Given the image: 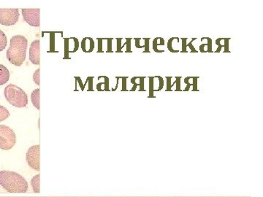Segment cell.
<instances>
[{
	"label": "cell",
	"mask_w": 263,
	"mask_h": 197,
	"mask_svg": "<svg viewBox=\"0 0 263 197\" xmlns=\"http://www.w3.org/2000/svg\"><path fill=\"white\" fill-rule=\"evenodd\" d=\"M181 77H176V89L175 90V91H176V92H178V91H182L181 86Z\"/></svg>",
	"instance_id": "obj_21"
},
{
	"label": "cell",
	"mask_w": 263,
	"mask_h": 197,
	"mask_svg": "<svg viewBox=\"0 0 263 197\" xmlns=\"http://www.w3.org/2000/svg\"><path fill=\"white\" fill-rule=\"evenodd\" d=\"M204 39L208 40V51L209 53H213L212 51V38L210 37H202L201 38V41H203Z\"/></svg>",
	"instance_id": "obj_20"
},
{
	"label": "cell",
	"mask_w": 263,
	"mask_h": 197,
	"mask_svg": "<svg viewBox=\"0 0 263 197\" xmlns=\"http://www.w3.org/2000/svg\"><path fill=\"white\" fill-rule=\"evenodd\" d=\"M28 41L23 35H15L10 39L7 58L12 65L20 67L26 60Z\"/></svg>",
	"instance_id": "obj_1"
},
{
	"label": "cell",
	"mask_w": 263,
	"mask_h": 197,
	"mask_svg": "<svg viewBox=\"0 0 263 197\" xmlns=\"http://www.w3.org/2000/svg\"><path fill=\"white\" fill-rule=\"evenodd\" d=\"M155 77H157V78L159 79V82H160V86H159L158 89L157 90H154V92H159V91H160L161 90L163 89L164 87V80L163 78H162V77H160V76H155Z\"/></svg>",
	"instance_id": "obj_19"
},
{
	"label": "cell",
	"mask_w": 263,
	"mask_h": 197,
	"mask_svg": "<svg viewBox=\"0 0 263 197\" xmlns=\"http://www.w3.org/2000/svg\"><path fill=\"white\" fill-rule=\"evenodd\" d=\"M159 37H156L153 41V49L154 51L156 52V53H163L164 51L163 50H159L158 49V43H157V41H158Z\"/></svg>",
	"instance_id": "obj_18"
},
{
	"label": "cell",
	"mask_w": 263,
	"mask_h": 197,
	"mask_svg": "<svg viewBox=\"0 0 263 197\" xmlns=\"http://www.w3.org/2000/svg\"><path fill=\"white\" fill-rule=\"evenodd\" d=\"M118 40V43H117V51L118 53H119V52L121 51V50H122V46H121V43H122V39H117Z\"/></svg>",
	"instance_id": "obj_29"
},
{
	"label": "cell",
	"mask_w": 263,
	"mask_h": 197,
	"mask_svg": "<svg viewBox=\"0 0 263 197\" xmlns=\"http://www.w3.org/2000/svg\"><path fill=\"white\" fill-rule=\"evenodd\" d=\"M111 40L112 39H108V52H112V49H111Z\"/></svg>",
	"instance_id": "obj_36"
},
{
	"label": "cell",
	"mask_w": 263,
	"mask_h": 197,
	"mask_svg": "<svg viewBox=\"0 0 263 197\" xmlns=\"http://www.w3.org/2000/svg\"><path fill=\"white\" fill-rule=\"evenodd\" d=\"M174 40H177L178 42H179V37H172L169 40L168 42H167V49L169 50V51H171V53H179V51H176L172 47V43L174 41Z\"/></svg>",
	"instance_id": "obj_16"
},
{
	"label": "cell",
	"mask_w": 263,
	"mask_h": 197,
	"mask_svg": "<svg viewBox=\"0 0 263 197\" xmlns=\"http://www.w3.org/2000/svg\"><path fill=\"white\" fill-rule=\"evenodd\" d=\"M40 177H41V175L38 174L37 175L33 177L32 181H31L33 191L35 193H40V191H41V187H40Z\"/></svg>",
	"instance_id": "obj_12"
},
{
	"label": "cell",
	"mask_w": 263,
	"mask_h": 197,
	"mask_svg": "<svg viewBox=\"0 0 263 197\" xmlns=\"http://www.w3.org/2000/svg\"><path fill=\"white\" fill-rule=\"evenodd\" d=\"M143 40H144V41H145V46H144L145 51L143 52H144V53H150V51H149L150 38H144V39H143Z\"/></svg>",
	"instance_id": "obj_24"
},
{
	"label": "cell",
	"mask_w": 263,
	"mask_h": 197,
	"mask_svg": "<svg viewBox=\"0 0 263 197\" xmlns=\"http://www.w3.org/2000/svg\"><path fill=\"white\" fill-rule=\"evenodd\" d=\"M33 81L37 86L41 84V69H37L33 75Z\"/></svg>",
	"instance_id": "obj_15"
},
{
	"label": "cell",
	"mask_w": 263,
	"mask_h": 197,
	"mask_svg": "<svg viewBox=\"0 0 263 197\" xmlns=\"http://www.w3.org/2000/svg\"><path fill=\"white\" fill-rule=\"evenodd\" d=\"M16 143L14 131L5 125H0V148L5 150L11 149Z\"/></svg>",
	"instance_id": "obj_4"
},
{
	"label": "cell",
	"mask_w": 263,
	"mask_h": 197,
	"mask_svg": "<svg viewBox=\"0 0 263 197\" xmlns=\"http://www.w3.org/2000/svg\"><path fill=\"white\" fill-rule=\"evenodd\" d=\"M81 48L85 53H91L94 51V40L91 37H85L81 42Z\"/></svg>",
	"instance_id": "obj_9"
},
{
	"label": "cell",
	"mask_w": 263,
	"mask_h": 197,
	"mask_svg": "<svg viewBox=\"0 0 263 197\" xmlns=\"http://www.w3.org/2000/svg\"><path fill=\"white\" fill-rule=\"evenodd\" d=\"M222 40H224V38H219V39L216 40V46H218V47H224V46L220 44V42Z\"/></svg>",
	"instance_id": "obj_32"
},
{
	"label": "cell",
	"mask_w": 263,
	"mask_h": 197,
	"mask_svg": "<svg viewBox=\"0 0 263 197\" xmlns=\"http://www.w3.org/2000/svg\"><path fill=\"white\" fill-rule=\"evenodd\" d=\"M127 52H129V53H131V48H130V44H131V39H128L127 38Z\"/></svg>",
	"instance_id": "obj_30"
},
{
	"label": "cell",
	"mask_w": 263,
	"mask_h": 197,
	"mask_svg": "<svg viewBox=\"0 0 263 197\" xmlns=\"http://www.w3.org/2000/svg\"><path fill=\"white\" fill-rule=\"evenodd\" d=\"M166 79H167V89H166V91H172V87H171L172 77H166Z\"/></svg>",
	"instance_id": "obj_26"
},
{
	"label": "cell",
	"mask_w": 263,
	"mask_h": 197,
	"mask_svg": "<svg viewBox=\"0 0 263 197\" xmlns=\"http://www.w3.org/2000/svg\"><path fill=\"white\" fill-rule=\"evenodd\" d=\"M105 91H109V89H108V77H105Z\"/></svg>",
	"instance_id": "obj_34"
},
{
	"label": "cell",
	"mask_w": 263,
	"mask_h": 197,
	"mask_svg": "<svg viewBox=\"0 0 263 197\" xmlns=\"http://www.w3.org/2000/svg\"><path fill=\"white\" fill-rule=\"evenodd\" d=\"M230 38H224V53H230L229 51V41Z\"/></svg>",
	"instance_id": "obj_23"
},
{
	"label": "cell",
	"mask_w": 263,
	"mask_h": 197,
	"mask_svg": "<svg viewBox=\"0 0 263 197\" xmlns=\"http://www.w3.org/2000/svg\"><path fill=\"white\" fill-rule=\"evenodd\" d=\"M199 77H193V91H199V89H197V80H198Z\"/></svg>",
	"instance_id": "obj_25"
},
{
	"label": "cell",
	"mask_w": 263,
	"mask_h": 197,
	"mask_svg": "<svg viewBox=\"0 0 263 197\" xmlns=\"http://www.w3.org/2000/svg\"><path fill=\"white\" fill-rule=\"evenodd\" d=\"M144 77H140V91H146L144 89Z\"/></svg>",
	"instance_id": "obj_28"
},
{
	"label": "cell",
	"mask_w": 263,
	"mask_h": 197,
	"mask_svg": "<svg viewBox=\"0 0 263 197\" xmlns=\"http://www.w3.org/2000/svg\"><path fill=\"white\" fill-rule=\"evenodd\" d=\"M191 86H193V84H189V85H186V89L183 90V91H190V87H191Z\"/></svg>",
	"instance_id": "obj_39"
},
{
	"label": "cell",
	"mask_w": 263,
	"mask_h": 197,
	"mask_svg": "<svg viewBox=\"0 0 263 197\" xmlns=\"http://www.w3.org/2000/svg\"><path fill=\"white\" fill-rule=\"evenodd\" d=\"M10 72L5 66L0 65V86L4 85L9 81Z\"/></svg>",
	"instance_id": "obj_10"
},
{
	"label": "cell",
	"mask_w": 263,
	"mask_h": 197,
	"mask_svg": "<svg viewBox=\"0 0 263 197\" xmlns=\"http://www.w3.org/2000/svg\"><path fill=\"white\" fill-rule=\"evenodd\" d=\"M40 89H35L32 91V95H31V100H32V103L34 107H35L37 110H40V105H41V102H40Z\"/></svg>",
	"instance_id": "obj_11"
},
{
	"label": "cell",
	"mask_w": 263,
	"mask_h": 197,
	"mask_svg": "<svg viewBox=\"0 0 263 197\" xmlns=\"http://www.w3.org/2000/svg\"><path fill=\"white\" fill-rule=\"evenodd\" d=\"M99 40V51L98 52H103L102 51V40Z\"/></svg>",
	"instance_id": "obj_37"
},
{
	"label": "cell",
	"mask_w": 263,
	"mask_h": 197,
	"mask_svg": "<svg viewBox=\"0 0 263 197\" xmlns=\"http://www.w3.org/2000/svg\"><path fill=\"white\" fill-rule=\"evenodd\" d=\"M8 44L6 35L3 31L0 30V52L4 51Z\"/></svg>",
	"instance_id": "obj_13"
},
{
	"label": "cell",
	"mask_w": 263,
	"mask_h": 197,
	"mask_svg": "<svg viewBox=\"0 0 263 197\" xmlns=\"http://www.w3.org/2000/svg\"><path fill=\"white\" fill-rule=\"evenodd\" d=\"M40 150H41L40 145L33 146L27 150V155H26L27 162L29 167L37 171H40V168H41Z\"/></svg>",
	"instance_id": "obj_6"
},
{
	"label": "cell",
	"mask_w": 263,
	"mask_h": 197,
	"mask_svg": "<svg viewBox=\"0 0 263 197\" xmlns=\"http://www.w3.org/2000/svg\"><path fill=\"white\" fill-rule=\"evenodd\" d=\"M207 46V44H202L201 46H200V51L201 52V53H206L207 51H205V46Z\"/></svg>",
	"instance_id": "obj_35"
},
{
	"label": "cell",
	"mask_w": 263,
	"mask_h": 197,
	"mask_svg": "<svg viewBox=\"0 0 263 197\" xmlns=\"http://www.w3.org/2000/svg\"><path fill=\"white\" fill-rule=\"evenodd\" d=\"M29 60L33 65L41 64V45L39 40L33 41L29 48Z\"/></svg>",
	"instance_id": "obj_8"
},
{
	"label": "cell",
	"mask_w": 263,
	"mask_h": 197,
	"mask_svg": "<svg viewBox=\"0 0 263 197\" xmlns=\"http://www.w3.org/2000/svg\"><path fill=\"white\" fill-rule=\"evenodd\" d=\"M4 94L7 101L15 108H25L28 104L27 94L16 85H8L5 87Z\"/></svg>",
	"instance_id": "obj_3"
},
{
	"label": "cell",
	"mask_w": 263,
	"mask_h": 197,
	"mask_svg": "<svg viewBox=\"0 0 263 197\" xmlns=\"http://www.w3.org/2000/svg\"><path fill=\"white\" fill-rule=\"evenodd\" d=\"M223 47H218L217 49L215 51V53H219L221 51V50L222 49Z\"/></svg>",
	"instance_id": "obj_40"
},
{
	"label": "cell",
	"mask_w": 263,
	"mask_h": 197,
	"mask_svg": "<svg viewBox=\"0 0 263 197\" xmlns=\"http://www.w3.org/2000/svg\"><path fill=\"white\" fill-rule=\"evenodd\" d=\"M18 9L0 8V24L3 26H13L18 22Z\"/></svg>",
	"instance_id": "obj_5"
},
{
	"label": "cell",
	"mask_w": 263,
	"mask_h": 197,
	"mask_svg": "<svg viewBox=\"0 0 263 197\" xmlns=\"http://www.w3.org/2000/svg\"><path fill=\"white\" fill-rule=\"evenodd\" d=\"M135 40H136V45L137 48H142L144 47V46H140V41H141V38H136V39Z\"/></svg>",
	"instance_id": "obj_33"
},
{
	"label": "cell",
	"mask_w": 263,
	"mask_h": 197,
	"mask_svg": "<svg viewBox=\"0 0 263 197\" xmlns=\"http://www.w3.org/2000/svg\"><path fill=\"white\" fill-rule=\"evenodd\" d=\"M126 77H124L123 78V82H122V90L123 91H127V89H126V87H127V81H126Z\"/></svg>",
	"instance_id": "obj_31"
},
{
	"label": "cell",
	"mask_w": 263,
	"mask_h": 197,
	"mask_svg": "<svg viewBox=\"0 0 263 197\" xmlns=\"http://www.w3.org/2000/svg\"><path fill=\"white\" fill-rule=\"evenodd\" d=\"M186 41L187 38H181V43H182V49H181V53H187V44H186Z\"/></svg>",
	"instance_id": "obj_22"
},
{
	"label": "cell",
	"mask_w": 263,
	"mask_h": 197,
	"mask_svg": "<svg viewBox=\"0 0 263 197\" xmlns=\"http://www.w3.org/2000/svg\"><path fill=\"white\" fill-rule=\"evenodd\" d=\"M40 13L39 8L36 9H22V15L24 21L32 27H40Z\"/></svg>",
	"instance_id": "obj_7"
},
{
	"label": "cell",
	"mask_w": 263,
	"mask_h": 197,
	"mask_svg": "<svg viewBox=\"0 0 263 197\" xmlns=\"http://www.w3.org/2000/svg\"><path fill=\"white\" fill-rule=\"evenodd\" d=\"M10 115V112L8 111V109L0 105V122H4Z\"/></svg>",
	"instance_id": "obj_14"
},
{
	"label": "cell",
	"mask_w": 263,
	"mask_h": 197,
	"mask_svg": "<svg viewBox=\"0 0 263 197\" xmlns=\"http://www.w3.org/2000/svg\"><path fill=\"white\" fill-rule=\"evenodd\" d=\"M195 40H197V38H193V40H192L191 42L189 43V44L187 45L188 47L190 48V50H191L192 53H197V52H198L197 51V50L195 49V47H194L193 45V41H195Z\"/></svg>",
	"instance_id": "obj_27"
},
{
	"label": "cell",
	"mask_w": 263,
	"mask_h": 197,
	"mask_svg": "<svg viewBox=\"0 0 263 197\" xmlns=\"http://www.w3.org/2000/svg\"><path fill=\"white\" fill-rule=\"evenodd\" d=\"M149 95H148V98H155V96H154V80H155V77H149Z\"/></svg>",
	"instance_id": "obj_17"
},
{
	"label": "cell",
	"mask_w": 263,
	"mask_h": 197,
	"mask_svg": "<svg viewBox=\"0 0 263 197\" xmlns=\"http://www.w3.org/2000/svg\"><path fill=\"white\" fill-rule=\"evenodd\" d=\"M159 40H160V44H158V46H164V38L159 37Z\"/></svg>",
	"instance_id": "obj_38"
},
{
	"label": "cell",
	"mask_w": 263,
	"mask_h": 197,
	"mask_svg": "<svg viewBox=\"0 0 263 197\" xmlns=\"http://www.w3.org/2000/svg\"><path fill=\"white\" fill-rule=\"evenodd\" d=\"M0 186L10 193H25L28 190V183L24 177L10 171L0 172Z\"/></svg>",
	"instance_id": "obj_2"
}]
</instances>
